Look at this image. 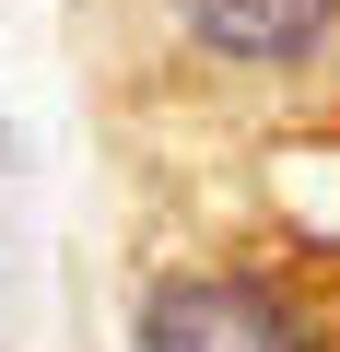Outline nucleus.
I'll list each match as a JSON object with an SVG mask.
<instances>
[{
    "label": "nucleus",
    "mask_w": 340,
    "mask_h": 352,
    "mask_svg": "<svg viewBox=\"0 0 340 352\" xmlns=\"http://www.w3.org/2000/svg\"><path fill=\"white\" fill-rule=\"evenodd\" d=\"M129 352H328L317 305L270 270H164L129 317Z\"/></svg>",
    "instance_id": "1"
},
{
    "label": "nucleus",
    "mask_w": 340,
    "mask_h": 352,
    "mask_svg": "<svg viewBox=\"0 0 340 352\" xmlns=\"http://www.w3.org/2000/svg\"><path fill=\"white\" fill-rule=\"evenodd\" d=\"M212 71H317L340 47V0H164Z\"/></svg>",
    "instance_id": "2"
}]
</instances>
